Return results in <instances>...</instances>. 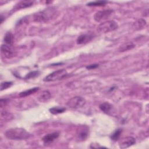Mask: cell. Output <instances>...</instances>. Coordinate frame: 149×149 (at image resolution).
<instances>
[{"instance_id": "cell-1", "label": "cell", "mask_w": 149, "mask_h": 149, "mask_svg": "<svg viewBox=\"0 0 149 149\" xmlns=\"http://www.w3.org/2000/svg\"><path fill=\"white\" fill-rule=\"evenodd\" d=\"M5 135L8 139L15 140H26L30 137V134L24 129L21 127L9 129L5 132Z\"/></svg>"}, {"instance_id": "cell-2", "label": "cell", "mask_w": 149, "mask_h": 149, "mask_svg": "<svg viewBox=\"0 0 149 149\" xmlns=\"http://www.w3.org/2000/svg\"><path fill=\"white\" fill-rule=\"evenodd\" d=\"M56 10L53 7L48 8L37 12L33 15V20L36 22H45L50 20L55 15Z\"/></svg>"}, {"instance_id": "cell-3", "label": "cell", "mask_w": 149, "mask_h": 149, "mask_svg": "<svg viewBox=\"0 0 149 149\" xmlns=\"http://www.w3.org/2000/svg\"><path fill=\"white\" fill-rule=\"evenodd\" d=\"M118 27L116 22L113 20H108L101 23L97 28L98 31L103 33H107L114 31Z\"/></svg>"}, {"instance_id": "cell-4", "label": "cell", "mask_w": 149, "mask_h": 149, "mask_svg": "<svg viewBox=\"0 0 149 149\" xmlns=\"http://www.w3.org/2000/svg\"><path fill=\"white\" fill-rule=\"evenodd\" d=\"M68 76V73L65 69H59L52 72L44 77V81H51L57 80H61Z\"/></svg>"}, {"instance_id": "cell-5", "label": "cell", "mask_w": 149, "mask_h": 149, "mask_svg": "<svg viewBox=\"0 0 149 149\" xmlns=\"http://www.w3.org/2000/svg\"><path fill=\"white\" fill-rule=\"evenodd\" d=\"M86 100L79 96L72 97L66 102V105L72 109H77L83 107L86 104Z\"/></svg>"}, {"instance_id": "cell-6", "label": "cell", "mask_w": 149, "mask_h": 149, "mask_svg": "<svg viewBox=\"0 0 149 149\" xmlns=\"http://www.w3.org/2000/svg\"><path fill=\"white\" fill-rule=\"evenodd\" d=\"M112 12L113 10L111 9H105L98 11L95 13L94 16V19L95 22H100L108 19Z\"/></svg>"}, {"instance_id": "cell-7", "label": "cell", "mask_w": 149, "mask_h": 149, "mask_svg": "<svg viewBox=\"0 0 149 149\" xmlns=\"http://www.w3.org/2000/svg\"><path fill=\"white\" fill-rule=\"evenodd\" d=\"M136 143V139L133 137L128 136L123 138L119 141V147L120 148H128Z\"/></svg>"}, {"instance_id": "cell-8", "label": "cell", "mask_w": 149, "mask_h": 149, "mask_svg": "<svg viewBox=\"0 0 149 149\" xmlns=\"http://www.w3.org/2000/svg\"><path fill=\"white\" fill-rule=\"evenodd\" d=\"M1 50L2 54L6 58H11L15 55L14 49L9 45L6 44H2L1 47Z\"/></svg>"}, {"instance_id": "cell-9", "label": "cell", "mask_w": 149, "mask_h": 149, "mask_svg": "<svg viewBox=\"0 0 149 149\" xmlns=\"http://www.w3.org/2000/svg\"><path fill=\"white\" fill-rule=\"evenodd\" d=\"M88 129L86 126H81L77 131V136L79 139L84 140L88 136Z\"/></svg>"}, {"instance_id": "cell-10", "label": "cell", "mask_w": 149, "mask_h": 149, "mask_svg": "<svg viewBox=\"0 0 149 149\" xmlns=\"http://www.w3.org/2000/svg\"><path fill=\"white\" fill-rule=\"evenodd\" d=\"M33 5V1H22L17 3L14 6L13 10H17L20 9H24L30 6H31Z\"/></svg>"}, {"instance_id": "cell-11", "label": "cell", "mask_w": 149, "mask_h": 149, "mask_svg": "<svg viewBox=\"0 0 149 149\" xmlns=\"http://www.w3.org/2000/svg\"><path fill=\"white\" fill-rule=\"evenodd\" d=\"M59 133L55 132L45 135L42 138V141L45 144H49L59 137Z\"/></svg>"}, {"instance_id": "cell-12", "label": "cell", "mask_w": 149, "mask_h": 149, "mask_svg": "<svg viewBox=\"0 0 149 149\" xmlns=\"http://www.w3.org/2000/svg\"><path fill=\"white\" fill-rule=\"evenodd\" d=\"M93 38V36L90 34H81L77 38V44H83L90 42Z\"/></svg>"}, {"instance_id": "cell-13", "label": "cell", "mask_w": 149, "mask_h": 149, "mask_svg": "<svg viewBox=\"0 0 149 149\" xmlns=\"http://www.w3.org/2000/svg\"><path fill=\"white\" fill-rule=\"evenodd\" d=\"M51 95L48 91H43L38 94L37 100L41 102H45L48 101L51 98Z\"/></svg>"}, {"instance_id": "cell-14", "label": "cell", "mask_w": 149, "mask_h": 149, "mask_svg": "<svg viewBox=\"0 0 149 149\" xmlns=\"http://www.w3.org/2000/svg\"><path fill=\"white\" fill-rule=\"evenodd\" d=\"M135 45L132 42H127L120 45L119 48V52H125L134 48Z\"/></svg>"}, {"instance_id": "cell-15", "label": "cell", "mask_w": 149, "mask_h": 149, "mask_svg": "<svg viewBox=\"0 0 149 149\" xmlns=\"http://www.w3.org/2000/svg\"><path fill=\"white\" fill-rule=\"evenodd\" d=\"M146 25V21L143 19H139L133 23V27L136 30L143 29Z\"/></svg>"}, {"instance_id": "cell-16", "label": "cell", "mask_w": 149, "mask_h": 149, "mask_svg": "<svg viewBox=\"0 0 149 149\" xmlns=\"http://www.w3.org/2000/svg\"><path fill=\"white\" fill-rule=\"evenodd\" d=\"M39 90V87H34V88H30L29 90H25L24 91H22L21 93H19V97H26V96H28V95H30L34 93H36V91H37L38 90Z\"/></svg>"}, {"instance_id": "cell-17", "label": "cell", "mask_w": 149, "mask_h": 149, "mask_svg": "<svg viewBox=\"0 0 149 149\" xmlns=\"http://www.w3.org/2000/svg\"><path fill=\"white\" fill-rule=\"evenodd\" d=\"M13 40H14V36L12 33L7 32L5 34L3 40L6 43V44H8L9 45H12L13 43Z\"/></svg>"}, {"instance_id": "cell-18", "label": "cell", "mask_w": 149, "mask_h": 149, "mask_svg": "<svg viewBox=\"0 0 149 149\" xmlns=\"http://www.w3.org/2000/svg\"><path fill=\"white\" fill-rule=\"evenodd\" d=\"M99 107H100V109L102 111H103L105 113H107L110 111L112 107H111V104H109L108 102H104V103L101 104L100 105Z\"/></svg>"}, {"instance_id": "cell-19", "label": "cell", "mask_w": 149, "mask_h": 149, "mask_svg": "<svg viewBox=\"0 0 149 149\" xmlns=\"http://www.w3.org/2000/svg\"><path fill=\"white\" fill-rule=\"evenodd\" d=\"M49 112L54 114V115H56L58 113H63L66 111V108H59V107H53L49 109Z\"/></svg>"}, {"instance_id": "cell-20", "label": "cell", "mask_w": 149, "mask_h": 149, "mask_svg": "<svg viewBox=\"0 0 149 149\" xmlns=\"http://www.w3.org/2000/svg\"><path fill=\"white\" fill-rule=\"evenodd\" d=\"M122 132V129H118L117 130H116L115 131V132L111 136V139L112 140L114 141H117L119 137H120V135L121 134Z\"/></svg>"}, {"instance_id": "cell-21", "label": "cell", "mask_w": 149, "mask_h": 149, "mask_svg": "<svg viewBox=\"0 0 149 149\" xmlns=\"http://www.w3.org/2000/svg\"><path fill=\"white\" fill-rule=\"evenodd\" d=\"M107 2V1H96L88 2L87 3V5L88 6H100L104 5Z\"/></svg>"}, {"instance_id": "cell-22", "label": "cell", "mask_w": 149, "mask_h": 149, "mask_svg": "<svg viewBox=\"0 0 149 149\" xmlns=\"http://www.w3.org/2000/svg\"><path fill=\"white\" fill-rule=\"evenodd\" d=\"M40 73L39 71H32L30 72V73H29L28 74H27L26 75V76L24 77V79H32V78H34L36 77H37V76H38Z\"/></svg>"}, {"instance_id": "cell-23", "label": "cell", "mask_w": 149, "mask_h": 149, "mask_svg": "<svg viewBox=\"0 0 149 149\" xmlns=\"http://www.w3.org/2000/svg\"><path fill=\"white\" fill-rule=\"evenodd\" d=\"M12 83L10 81H5V82H2L1 84V90L2 91L5 89H6L9 87H10V86H12Z\"/></svg>"}, {"instance_id": "cell-24", "label": "cell", "mask_w": 149, "mask_h": 149, "mask_svg": "<svg viewBox=\"0 0 149 149\" xmlns=\"http://www.w3.org/2000/svg\"><path fill=\"white\" fill-rule=\"evenodd\" d=\"M7 103H8V101L6 99H1L0 106L1 108H3V107H5Z\"/></svg>"}, {"instance_id": "cell-25", "label": "cell", "mask_w": 149, "mask_h": 149, "mask_svg": "<svg viewBox=\"0 0 149 149\" xmlns=\"http://www.w3.org/2000/svg\"><path fill=\"white\" fill-rule=\"evenodd\" d=\"M98 66H99L98 64H93V65H90L86 66V68L87 69H95V68H98Z\"/></svg>"}]
</instances>
